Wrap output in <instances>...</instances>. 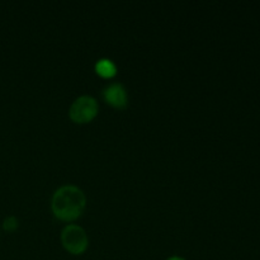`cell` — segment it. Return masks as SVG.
Wrapping results in <instances>:
<instances>
[{
	"instance_id": "6da1fadb",
	"label": "cell",
	"mask_w": 260,
	"mask_h": 260,
	"mask_svg": "<svg viewBox=\"0 0 260 260\" xmlns=\"http://www.w3.org/2000/svg\"><path fill=\"white\" fill-rule=\"evenodd\" d=\"M85 194L75 185H64L52 197V211L56 217L64 221H73L85 208Z\"/></svg>"
},
{
	"instance_id": "7a4b0ae2",
	"label": "cell",
	"mask_w": 260,
	"mask_h": 260,
	"mask_svg": "<svg viewBox=\"0 0 260 260\" xmlns=\"http://www.w3.org/2000/svg\"><path fill=\"white\" fill-rule=\"evenodd\" d=\"M62 245L71 254H82L88 248L87 232L78 225H69L61 232Z\"/></svg>"
},
{
	"instance_id": "3957f363",
	"label": "cell",
	"mask_w": 260,
	"mask_h": 260,
	"mask_svg": "<svg viewBox=\"0 0 260 260\" xmlns=\"http://www.w3.org/2000/svg\"><path fill=\"white\" fill-rule=\"evenodd\" d=\"M98 113V103L90 95H82L71 104L70 118L76 123H87Z\"/></svg>"
},
{
	"instance_id": "277c9868",
	"label": "cell",
	"mask_w": 260,
	"mask_h": 260,
	"mask_svg": "<svg viewBox=\"0 0 260 260\" xmlns=\"http://www.w3.org/2000/svg\"><path fill=\"white\" fill-rule=\"evenodd\" d=\"M103 97L107 102L117 108H125L127 105V93L126 89L120 83H114L104 89Z\"/></svg>"
},
{
	"instance_id": "5b68a950",
	"label": "cell",
	"mask_w": 260,
	"mask_h": 260,
	"mask_svg": "<svg viewBox=\"0 0 260 260\" xmlns=\"http://www.w3.org/2000/svg\"><path fill=\"white\" fill-rule=\"evenodd\" d=\"M95 71L103 78H112L117 73V67L111 60L108 59H100L98 60L95 64Z\"/></svg>"
},
{
	"instance_id": "8992f818",
	"label": "cell",
	"mask_w": 260,
	"mask_h": 260,
	"mask_svg": "<svg viewBox=\"0 0 260 260\" xmlns=\"http://www.w3.org/2000/svg\"><path fill=\"white\" fill-rule=\"evenodd\" d=\"M18 227V221L14 216L6 217L5 221H4V228L6 231H13Z\"/></svg>"
},
{
	"instance_id": "52a82bcc",
	"label": "cell",
	"mask_w": 260,
	"mask_h": 260,
	"mask_svg": "<svg viewBox=\"0 0 260 260\" xmlns=\"http://www.w3.org/2000/svg\"><path fill=\"white\" fill-rule=\"evenodd\" d=\"M168 260H184L183 258H179V257H173V258H169Z\"/></svg>"
}]
</instances>
